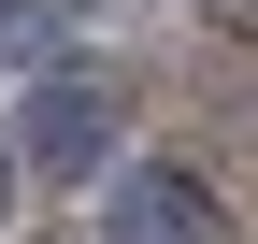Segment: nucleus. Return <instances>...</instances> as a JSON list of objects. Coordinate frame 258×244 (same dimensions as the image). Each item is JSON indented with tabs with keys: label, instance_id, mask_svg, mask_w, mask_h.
Returning <instances> with one entry per match:
<instances>
[{
	"label": "nucleus",
	"instance_id": "1",
	"mask_svg": "<svg viewBox=\"0 0 258 244\" xmlns=\"http://www.w3.org/2000/svg\"><path fill=\"white\" fill-rule=\"evenodd\" d=\"M115 244H215L201 172H129V187H115Z\"/></svg>",
	"mask_w": 258,
	"mask_h": 244
},
{
	"label": "nucleus",
	"instance_id": "2",
	"mask_svg": "<svg viewBox=\"0 0 258 244\" xmlns=\"http://www.w3.org/2000/svg\"><path fill=\"white\" fill-rule=\"evenodd\" d=\"M101 130H115V115H101V86H57V101H43V144H57V158H86Z\"/></svg>",
	"mask_w": 258,
	"mask_h": 244
}]
</instances>
